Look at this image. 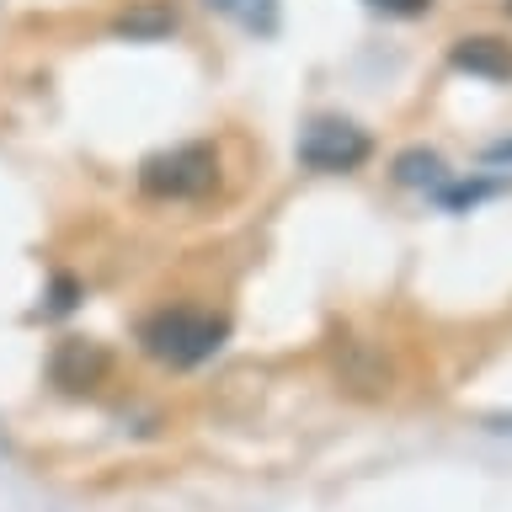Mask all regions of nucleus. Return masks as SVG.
<instances>
[{
    "mask_svg": "<svg viewBox=\"0 0 512 512\" xmlns=\"http://www.w3.org/2000/svg\"><path fill=\"white\" fill-rule=\"evenodd\" d=\"M374 11H390V16H422L432 0H368Z\"/></svg>",
    "mask_w": 512,
    "mask_h": 512,
    "instance_id": "1a4fd4ad",
    "label": "nucleus"
},
{
    "mask_svg": "<svg viewBox=\"0 0 512 512\" xmlns=\"http://www.w3.org/2000/svg\"><path fill=\"white\" fill-rule=\"evenodd\" d=\"M171 32H182V11L171 0H128L112 16V38H123V43H160Z\"/></svg>",
    "mask_w": 512,
    "mask_h": 512,
    "instance_id": "0eeeda50",
    "label": "nucleus"
},
{
    "mask_svg": "<svg viewBox=\"0 0 512 512\" xmlns=\"http://www.w3.org/2000/svg\"><path fill=\"white\" fill-rule=\"evenodd\" d=\"M230 336V315L198 310V304H166L139 326V347L166 368H192L203 358H214Z\"/></svg>",
    "mask_w": 512,
    "mask_h": 512,
    "instance_id": "f257e3e1",
    "label": "nucleus"
},
{
    "mask_svg": "<svg viewBox=\"0 0 512 512\" xmlns=\"http://www.w3.org/2000/svg\"><path fill=\"white\" fill-rule=\"evenodd\" d=\"M368 155H374L368 128L347 123V118H315V123L299 134V166L326 171V176L358 171V166H368Z\"/></svg>",
    "mask_w": 512,
    "mask_h": 512,
    "instance_id": "7ed1b4c3",
    "label": "nucleus"
},
{
    "mask_svg": "<svg viewBox=\"0 0 512 512\" xmlns=\"http://www.w3.org/2000/svg\"><path fill=\"white\" fill-rule=\"evenodd\" d=\"M139 187L160 203H198L219 187V150L208 139H187L139 166Z\"/></svg>",
    "mask_w": 512,
    "mask_h": 512,
    "instance_id": "f03ea898",
    "label": "nucleus"
},
{
    "mask_svg": "<svg viewBox=\"0 0 512 512\" xmlns=\"http://www.w3.org/2000/svg\"><path fill=\"white\" fill-rule=\"evenodd\" d=\"M507 11H512V0H507Z\"/></svg>",
    "mask_w": 512,
    "mask_h": 512,
    "instance_id": "9d476101",
    "label": "nucleus"
},
{
    "mask_svg": "<svg viewBox=\"0 0 512 512\" xmlns=\"http://www.w3.org/2000/svg\"><path fill=\"white\" fill-rule=\"evenodd\" d=\"M448 64H454L459 75H475V80L502 86V80H512V43L491 38V32H475V38H459L454 48H448Z\"/></svg>",
    "mask_w": 512,
    "mask_h": 512,
    "instance_id": "423d86ee",
    "label": "nucleus"
},
{
    "mask_svg": "<svg viewBox=\"0 0 512 512\" xmlns=\"http://www.w3.org/2000/svg\"><path fill=\"white\" fill-rule=\"evenodd\" d=\"M107 374H112V358H107L102 342H91V336H64V342L48 352V379H54L64 395L102 390Z\"/></svg>",
    "mask_w": 512,
    "mask_h": 512,
    "instance_id": "39448f33",
    "label": "nucleus"
},
{
    "mask_svg": "<svg viewBox=\"0 0 512 512\" xmlns=\"http://www.w3.org/2000/svg\"><path fill=\"white\" fill-rule=\"evenodd\" d=\"M326 358H331L336 390H347V395H358V400H379V395L395 390L390 352H384L379 342H368V336H336Z\"/></svg>",
    "mask_w": 512,
    "mask_h": 512,
    "instance_id": "20e7f679",
    "label": "nucleus"
},
{
    "mask_svg": "<svg viewBox=\"0 0 512 512\" xmlns=\"http://www.w3.org/2000/svg\"><path fill=\"white\" fill-rule=\"evenodd\" d=\"M443 176V160L432 155V150H406L395 160V182L400 187H432Z\"/></svg>",
    "mask_w": 512,
    "mask_h": 512,
    "instance_id": "6e6552de",
    "label": "nucleus"
}]
</instances>
